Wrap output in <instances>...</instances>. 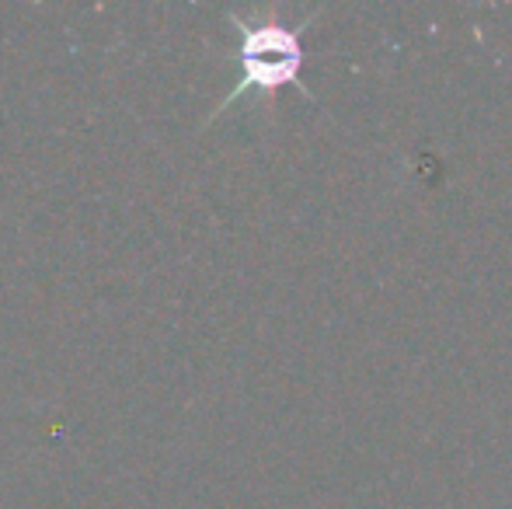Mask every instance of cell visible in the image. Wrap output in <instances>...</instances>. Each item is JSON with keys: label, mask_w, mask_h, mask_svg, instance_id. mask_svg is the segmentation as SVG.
<instances>
[{"label": "cell", "mask_w": 512, "mask_h": 509, "mask_svg": "<svg viewBox=\"0 0 512 509\" xmlns=\"http://www.w3.org/2000/svg\"><path fill=\"white\" fill-rule=\"evenodd\" d=\"M241 32V46H237V63H241V77L237 88L220 102V109L213 112V119L227 109L230 102H237L248 91L258 95H276L283 84L300 81V67H304V49H300V32L293 25H283L276 14L265 18L244 21L237 14H230ZM300 88V84H297Z\"/></svg>", "instance_id": "cell-1"}]
</instances>
